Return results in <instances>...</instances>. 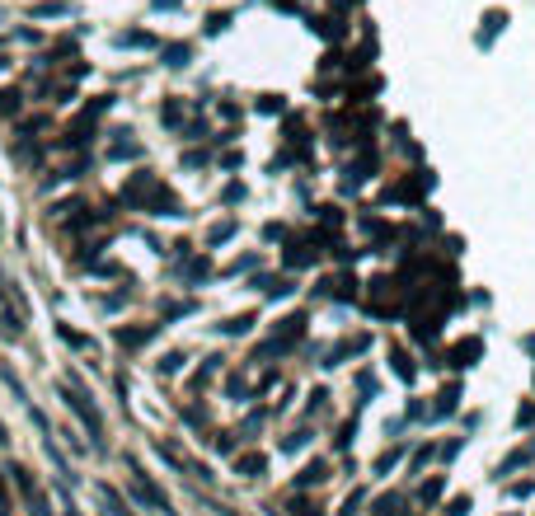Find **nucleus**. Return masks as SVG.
I'll list each match as a JSON object with an SVG mask.
<instances>
[{"mask_svg": "<svg viewBox=\"0 0 535 516\" xmlns=\"http://www.w3.org/2000/svg\"><path fill=\"white\" fill-rule=\"evenodd\" d=\"M437 188V174L427 165H413L409 174H399L394 183L380 188V202L385 207H427V193Z\"/></svg>", "mask_w": 535, "mask_h": 516, "instance_id": "f257e3e1", "label": "nucleus"}, {"mask_svg": "<svg viewBox=\"0 0 535 516\" xmlns=\"http://www.w3.org/2000/svg\"><path fill=\"white\" fill-rule=\"evenodd\" d=\"M57 394H62V404L76 413L85 427H90V441H95V451H104V413H99V404L90 399V390L80 385V375H71L66 385H57Z\"/></svg>", "mask_w": 535, "mask_h": 516, "instance_id": "f03ea898", "label": "nucleus"}, {"mask_svg": "<svg viewBox=\"0 0 535 516\" xmlns=\"http://www.w3.org/2000/svg\"><path fill=\"white\" fill-rule=\"evenodd\" d=\"M324 244H329V235H324V230H291L286 253H282L286 272H305V267H315L319 258H324Z\"/></svg>", "mask_w": 535, "mask_h": 516, "instance_id": "7ed1b4c3", "label": "nucleus"}, {"mask_svg": "<svg viewBox=\"0 0 535 516\" xmlns=\"http://www.w3.org/2000/svg\"><path fill=\"white\" fill-rule=\"evenodd\" d=\"M376 169H380V151H376V146H357V155L338 169V174H343V179H338V193H343V197H352L362 183H371V179H376Z\"/></svg>", "mask_w": 535, "mask_h": 516, "instance_id": "20e7f679", "label": "nucleus"}, {"mask_svg": "<svg viewBox=\"0 0 535 516\" xmlns=\"http://www.w3.org/2000/svg\"><path fill=\"white\" fill-rule=\"evenodd\" d=\"M127 465H132V498L141 502V507H151V512H165V516H174V507H169V498H165V488L151 479V474H141V465L127 455Z\"/></svg>", "mask_w": 535, "mask_h": 516, "instance_id": "39448f33", "label": "nucleus"}, {"mask_svg": "<svg viewBox=\"0 0 535 516\" xmlns=\"http://www.w3.org/2000/svg\"><path fill=\"white\" fill-rule=\"evenodd\" d=\"M333 479V465L324 460V455H315V460H305L300 465V474L291 479V493H310V488H324Z\"/></svg>", "mask_w": 535, "mask_h": 516, "instance_id": "423d86ee", "label": "nucleus"}, {"mask_svg": "<svg viewBox=\"0 0 535 516\" xmlns=\"http://www.w3.org/2000/svg\"><path fill=\"white\" fill-rule=\"evenodd\" d=\"M253 291H263L268 300H286V296H296V277L291 272H253L249 281Z\"/></svg>", "mask_w": 535, "mask_h": 516, "instance_id": "0eeeda50", "label": "nucleus"}, {"mask_svg": "<svg viewBox=\"0 0 535 516\" xmlns=\"http://www.w3.org/2000/svg\"><path fill=\"white\" fill-rule=\"evenodd\" d=\"M479 357H484V338H479V333H470V338H460V343L446 352V366H451V371H474V366H479Z\"/></svg>", "mask_w": 535, "mask_h": 516, "instance_id": "6e6552de", "label": "nucleus"}, {"mask_svg": "<svg viewBox=\"0 0 535 516\" xmlns=\"http://www.w3.org/2000/svg\"><path fill=\"white\" fill-rule=\"evenodd\" d=\"M160 328H165V324H137V328H113V343L123 347V352H137V347L155 343V338H160Z\"/></svg>", "mask_w": 535, "mask_h": 516, "instance_id": "1a4fd4ad", "label": "nucleus"}, {"mask_svg": "<svg viewBox=\"0 0 535 516\" xmlns=\"http://www.w3.org/2000/svg\"><path fill=\"white\" fill-rule=\"evenodd\" d=\"M174 277L183 281V286H202V281L211 277V258H207V253H188L183 263H174Z\"/></svg>", "mask_w": 535, "mask_h": 516, "instance_id": "9d476101", "label": "nucleus"}, {"mask_svg": "<svg viewBox=\"0 0 535 516\" xmlns=\"http://www.w3.org/2000/svg\"><path fill=\"white\" fill-rule=\"evenodd\" d=\"M460 390H465L460 380H446V385L437 390V404L427 408V422H446V418H451V413L460 408Z\"/></svg>", "mask_w": 535, "mask_h": 516, "instance_id": "9b49d317", "label": "nucleus"}, {"mask_svg": "<svg viewBox=\"0 0 535 516\" xmlns=\"http://www.w3.org/2000/svg\"><path fill=\"white\" fill-rule=\"evenodd\" d=\"M390 375L399 380V385H413V380H418V361L409 357V347L390 343Z\"/></svg>", "mask_w": 535, "mask_h": 516, "instance_id": "f8f14e48", "label": "nucleus"}, {"mask_svg": "<svg viewBox=\"0 0 535 516\" xmlns=\"http://www.w3.org/2000/svg\"><path fill=\"white\" fill-rule=\"evenodd\" d=\"M526 465H535V441H531V446H517V451H507L503 460H498V469H493V479L503 484L507 474H517V469H526Z\"/></svg>", "mask_w": 535, "mask_h": 516, "instance_id": "ddd939ff", "label": "nucleus"}, {"mask_svg": "<svg viewBox=\"0 0 535 516\" xmlns=\"http://www.w3.org/2000/svg\"><path fill=\"white\" fill-rule=\"evenodd\" d=\"M221 371H225V357H221V352H211V357H202V366H197V371L188 375V390H193V394H202V390L211 385V380H216Z\"/></svg>", "mask_w": 535, "mask_h": 516, "instance_id": "4468645a", "label": "nucleus"}, {"mask_svg": "<svg viewBox=\"0 0 535 516\" xmlns=\"http://www.w3.org/2000/svg\"><path fill=\"white\" fill-rule=\"evenodd\" d=\"M404 455H409V441H390V446L376 455L371 474H376V479H390V469H399V460H404Z\"/></svg>", "mask_w": 535, "mask_h": 516, "instance_id": "2eb2a0df", "label": "nucleus"}, {"mask_svg": "<svg viewBox=\"0 0 535 516\" xmlns=\"http://www.w3.org/2000/svg\"><path fill=\"white\" fill-rule=\"evenodd\" d=\"M333 305H357L362 300V281H357V272H343V277H333Z\"/></svg>", "mask_w": 535, "mask_h": 516, "instance_id": "dca6fc26", "label": "nucleus"}, {"mask_svg": "<svg viewBox=\"0 0 535 516\" xmlns=\"http://www.w3.org/2000/svg\"><path fill=\"white\" fill-rule=\"evenodd\" d=\"M347 225V211L338 202H324V207H315V230H324V235H338Z\"/></svg>", "mask_w": 535, "mask_h": 516, "instance_id": "f3484780", "label": "nucleus"}, {"mask_svg": "<svg viewBox=\"0 0 535 516\" xmlns=\"http://www.w3.org/2000/svg\"><path fill=\"white\" fill-rule=\"evenodd\" d=\"M253 324H258V314L244 310V314H230V319H221L216 333H221V338H244V333H253Z\"/></svg>", "mask_w": 535, "mask_h": 516, "instance_id": "a211bd4d", "label": "nucleus"}, {"mask_svg": "<svg viewBox=\"0 0 535 516\" xmlns=\"http://www.w3.org/2000/svg\"><path fill=\"white\" fill-rule=\"evenodd\" d=\"M235 474H239V479H263V474H268V455L263 451L235 455Z\"/></svg>", "mask_w": 535, "mask_h": 516, "instance_id": "6ab92c4d", "label": "nucleus"}, {"mask_svg": "<svg viewBox=\"0 0 535 516\" xmlns=\"http://www.w3.org/2000/svg\"><path fill=\"white\" fill-rule=\"evenodd\" d=\"M390 146H394V151H399L404 160H413V165L423 160V146H418V141L409 137V127H404V123H394V137H390Z\"/></svg>", "mask_w": 535, "mask_h": 516, "instance_id": "aec40b11", "label": "nucleus"}, {"mask_svg": "<svg viewBox=\"0 0 535 516\" xmlns=\"http://www.w3.org/2000/svg\"><path fill=\"white\" fill-rule=\"evenodd\" d=\"M310 33H319V38L338 43V38L347 33V24H343V15H324V19H315V15H310Z\"/></svg>", "mask_w": 535, "mask_h": 516, "instance_id": "412c9836", "label": "nucleus"}, {"mask_svg": "<svg viewBox=\"0 0 535 516\" xmlns=\"http://www.w3.org/2000/svg\"><path fill=\"white\" fill-rule=\"evenodd\" d=\"M239 235V221L235 216H225V221H216V225H211V230H207V249H221V244H230V239H235Z\"/></svg>", "mask_w": 535, "mask_h": 516, "instance_id": "4be33fe9", "label": "nucleus"}, {"mask_svg": "<svg viewBox=\"0 0 535 516\" xmlns=\"http://www.w3.org/2000/svg\"><path fill=\"white\" fill-rule=\"evenodd\" d=\"M441 493H446V474H432V479H423V484H418V493H413V498L423 502V507H437Z\"/></svg>", "mask_w": 535, "mask_h": 516, "instance_id": "5701e85b", "label": "nucleus"}, {"mask_svg": "<svg viewBox=\"0 0 535 516\" xmlns=\"http://www.w3.org/2000/svg\"><path fill=\"white\" fill-rule=\"evenodd\" d=\"M437 460V446L432 441H423V446H413V455H409V479H423V469Z\"/></svg>", "mask_w": 535, "mask_h": 516, "instance_id": "b1692460", "label": "nucleus"}, {"mask_svg": "<svg viewBox=\"0 0 535 516\" xmlns=\"http://www.w3.org/2000/svg\"><path fill=\"white\" fill-rule=\"evenodd\" d=\"M498 29H507V15H503V10H488V15H484V29H479V38H474V43H479V47H493Z\"/></svg>", "mask_w": 535, "mask_h": 516, "instance_id": "393cba45", "label": "nucleus"}, {"mask_svg": "<svg viewBox=\"0 0 535 516\" xmlns=\"http://www.w3.org/2000/svg\"><path fill=\"white\" fill-rule=\"evenodd\" d=\"M404 507H409V498H404V493H385V498H376L371 516H409Z\"/></svg>", "mask_w": 535, "mask_h": 516, "instance_id": "a878e982", "label": "nucleus"}, {"mask_svg": "<svg viewBox=\"0 0 535 516\" xmlns=\"http://www.w3.org/2000/svg\"><path fill=\"white\" fill-rule=\"evenodd\" d=\"M225 394H230L235 404H249V399H253V385L244 380V371H230V375H225Z\"/></svg>", "mask_w": 535, "mask_h": 516, "instance_id": "bb28decb", "label": "nucleus"}, {"mask_svg": "<svg viewBox=\"0 0 535 516\" xmlns=\"http://www.w3.org/2000/svg\"><path fill=\"white\" fill-rule=\"evenodd\" d=\"M310 427H296V432H286L282 441H277V455H296V451H305V446H310Z\"/></svg>", "mask_w": 535, "mask_h": 516, "instance_id": "cd10ccee", "label": "nucleus"}, {"mask_svg": "<svg viewBox=\"0 0 535 516\" xmlns=\"http://www.w3.org/2000/svg\"><path fill=\"white\" fill-rule=\"evenodd\" d=\"M99 502L109 507V516H137V512L123 502V493H118V488H109V484H99Z\"/></svg>", "mask_w": 535, "mask_h": 516, "instance_id": "c85d7f7f", "label": "nucleus"}, {"mask_svg": "<svg viewBox=\"0 0 535 516\" xmlns=\"http://www.w3.org/2000/svg\"><path fill=\"white\" fill-rule=\"evenodd\" d=\"M329 399L333 394L324 390V385H315V390L305 394V418H324V413H329Z\"/></svg>", "mask_w": 535, "mask_h": 516, "instance_id": "c756f323", "label": "nucleus"}, {"mask_svg": "<svg viewBox=\"0 0 535 516\" xmlns=\"http://www.w3.org/2000/svg\"><path fill=\"white\" fill-rule=\"evenodd\" d=\"M380 85H385L380 76H366L362 85H347V104H366L371 94H380Z\"/></svg>", "mask_w": 535, "mask_h": 516, "instance_id": "7c9ffc66", "label": "nucleus"}, {"mask_svg": "<svg viewBox=\"0 0 535 516\" xmlns=\"http://www.w3.org/2000/svg\"><path fill=\"white\" fill-rule=\"evenodd\" d=\"M183 366H188V352H183V347H174V352H165V357L155 361V375H179Z\"/></svg>", "mask_w": 535, "mask_h": 516, "instance_id": "2f4dec72", "label": "nucleus"}, {"mask_svg": "<svg viewBox=\"0 0 535 516\" xmlns=\"http://www.w3.org/2000/svg\"><path fill=\"white\" fill-rule=\"evenodd\" d=\"M24 498V507H29V516H52V502L43 488H29V493H19Z\"/></svg>", "mask_w": 535, "mask_h": 516, "instance_id": "473e14b6", "label": "nucleus"}, {"mask_svg": "<svg viewBox=\"0 0 535 516\" xmlns=\"http://www.w3.org/2000/svg\"><path fill=\"white\" fill-rule=\"evenodd\" d=\"M183 314H197V300H165L160 305V319L169 324V319H183Z\"/></svg>", "mask_w": 535, "mask_h": 516, "instance_id": "72a5a7b5", "label": "nucleus"}, {"mask_svg": "<svg viewBox=\"0 0 535 516\" xmlns=\"http://www.w3.org/2000/svg\"><path fill=\"white\" fill-rule=\"evenodd\" d=\"M357 427H362V422H357V413L338 422V437H333V451H347V446L357 441Z\"/></svg>", "mask_w": 535, "mask_h": 516, "instance_id": "f704fd0d", "label": "nucleus"}, {"mask_svg": "<svg viewBox=\"0 0 535 516\" xmlns=\"http://www.w3.org/2000/svg\"><path fill=\"white\" fill-rule=\"evenodd\" d=\"M286 507H291L296 516H324V507H319L315 498H305V493H291V498H286Z\"/></svg>", "mask_w": 535, "mask_h": 516, "instance_id": "c9c22d12", "label": "nucleus"}, {"mask_svg": "<svg viewBox=\"0 0 535 516\" xmlns=\"http://www.w3.org/2000/svg\"><path fill=\"white\" fill-rule=\"evenodd\" d=\"M263 263V253H239L235 263H225V277H239V272H258Z\"/></svg>", "mask_w": 535, "mask_h": 516, "instance_id": "e433bc0d", "label": "nucleus"}, {"mask_svg": "<svg viewBox=\"0 0 535 516\" xmlns=\"http://www.w3.org/2000/svg\"><path fill=\"white\" fill-rule=\"evenodd\" d=\"M0 380L10 385V394H15V399H29V390H24V380H19V371L10 366V361H0Z\"/></svg>", "mask_w": 535, "mask_h": 516, "instance_id": "4c0bfd02", "label": "nucleus"}, {"mask_svg": "<svg viewBox=\"0 0 535 516\" xmlns=\"http://www.w3.org/2000/svg\"><path fill=\"white\" fill-rule=\"evenodd\" d=\"M291 239V225L286 221H268L263 225V244H286Z\"/></svg>", "mask_w": 535, "mask_h": 516, "instance_id": "58836bf2", "label": "nucleus"}, {"mask_svg": "<svg viewBox=\"0 0 535 516\" xmlns=\"http://www.w3.org/2000/svg\"><path fill=\"white\" fill-rule=\"evenodd\" d=\"M362 507H366V488H352L343 498V507H338V516H362Z\"/></svg>", "mask_w": 535, "mask_h": 516, "instance_id": "ea45409f", "label": "nucleus"}, {"mask_svg": "<svg viewBox=\"0 0 535 516\" xmlns=\"http://www.w3.org/2000/svg\"><path fill=\"white\" fill-rule=\"evenodd\" d=\"M183 113H188V109H183L179 99H169V104L160 109V123H165V127H183Z\"/></svg>", "mask_w": 535, "mask_h": 516, "instance_id": "a19ab883", "label": "nucleus"}, {"mask_svg": "<svg viewBox=\"0 0 535 516\" xmlns=\"http://www.w3.org/2000/svg\"><path fill=\"white\" fill-rule=\"evenodd\" d=\"M357 390H362L357 404H371V399H376V371H357Z\"/></svg>", "mask_w": 535, "mask_h": 516, "instance_id": "79ce46f5", "label": "nucleus"}, {"mask_svg": "<svg viewBox=\"0 0 535 516\" xmlns=\"http://www.w3.org/2000/svg\"><path fill=\"white\" fill-rule=\"evenodd\" d=\"M474 512V498L470 493H456V498L446 502V516H470Z\"/></svg>", "mask_w": 535, "mask_h": 516, "instance_id": "37998d69", "label": "nucleus"}, {"mask_svg": "<svg viewBox=\"0 0 535 516\" xmlns=\"http://www.w3.org/2000/svg\"><path fill=\"white\" fill-rule=\"evenodd\" d=\"M235 446H239L235 432H216V437H211V451H221V455H235Z\"/></svg>", "mask_w": 535, "mask_h": 516, "instance_id": "c03bdc74", "label": "nucleus"}, {"mask_svg": "<svg viewBox=\"0 0 535 516\" xmlns=\"http://www.w3.org/2000/svg\"><path fill=\"white\" fill-rule=\"evenodd\" d=\"M531 427H535V399H526L517 408V432H531Z\"/></svg>", "mask_w": 535, "mask_h": 516, "instance_id": "a18cd8bd", "label": "nucleus"}, {"mask_svg": "<svg viewBox=\"0 0 535 516\" xmlns=\"http://www.w3.org/2000/svg\"><path fill=\"white\" fill-rule=\"evenodd\" d=\"M404 422H427V404L418 394H409V408H404Z\"/></svg>", "mask_w": 535, "mask_h": 516, "instance_id": "49530a36", "label": "nucleus"}, {"mask_svg": "<svg viewBox=\"0 0 535 516\" xmlns=\"http://www.w3.org/2000/svg\"><path fill=\"white\" fill-rule=\"evenodd\" d=\"M57 333H62V343H66V347H76V352H85V347H90V338H85V333H76V328H66V324L57 328Z\"/></svg>", "mask_w": 535, "mask_h": 516, "instance_id": "de8ad7c7", "label": "nucleus"}, {"mask_svg": "<svg viewBox=\"0 0 535 516\" xmlns=\"http://www.w3.org/2000/svg\"><path fill=\"white\" fill-rule=\"evenodd\" d=\"M460 446H465V437H451V441H441V446H437V460H446V465H451V460L460 455Z\"/></svg>", "mask_w": 535, "mask_h": 516, "instance_id": "09e8293b", "label": "nucleus"}, {"mask_svg": "<svg viewBox=\"0 0 535 516\" xmlns=\"http://www.w3.org/2000/svg\"><path fill=\"white\" fill-rule=\"evenodd\" d=\"M441 253H446V258H460V253H465V239H460V235H441Z\"/></svg>", "mask_w": 535, "mask_h": 516, "instance_id": "8fccbe9b", "label": "nucleus"}, {"mask_svg": "<svg viewBox=\"0 0 535 516\" xmlns=\"http://www.w3.org/2000/svg\"><path fill=\"white\" fill-rule=\"evenodd\" d=\"M282 109H286L282 94H258V113H282Z\"/></svg>", "mask_w": 535, "mask_h": 516, "instance_id": "3c124183", "label": "nucleus"}, {"mask_svg": "<svg viewBox=\"0 0 535 516\" xmlns=\"http://www.w3.org/2000/svg\"><path fill=\"white\" fill-rule=\"evenodd\" d=\"M221 202L239 207V202H244V183H225V188H221Z\"/></svg>", "mask_w": 535, "mask_h": 516, "instance_id": "603ef678", "label": "nucleus"}, {"mask_svg": "<svg viewBox=\"0 0 535 516\" xmlns=\"http://www.w3.org/2000/svg\"><path fill=\"white\" fill-rule=\"evenodd\" d=\"M165 57H169V66H188V57H193V47H188V43H174L169 52H165Z\"/></svg>", "mask_w": 535, "mask_h": 516, "instance_id": "864d4df0", "label": "nucleus"}, {"mask_svg": "<svg viewBox=\"0 0 535 516\" xmlns=\"http://www.w3.org/2000/svg\"><path fill=\"white\" fill-rule=\"evenodd\" d=\"M535 493V474L531 479H517V484H507V498H531Z\"/></svg>", "mask_w": 535, "mask_h": 516, "instance_id": "5fc2aeb1", "label": "nucleus"}, {"mask_svg": "<svg viewBox=\"0 0 535 516\" xmlns=\"http://www.w3.org/2000/svg\"><path fill=\"white\" fill-rule=\"evenodd\" d=\"M10 113H19V94L15 90H0V118H10Z\"/></svg>", "mask_w": 535, "mask_h": 516, "instance_id": "6e6d98bb", "label": "nucleus"}, {"mask_svg": "<svg viewBox=\"0 0 535 516\" xmlns=\"http://www.w3.org/2000/svg\"><path fill=\"white\" fill-rule=\"evenodd\" d=\"M183 422H188V427H207V408L188 404V408H183Z\"/></svg>", "mask_w": 535, "mask_h": 516, "instance_id": "4d7b16f0", "label": "nucleus"}, {"mask_svg": "<svg viewBox=\"0 0 535 516\" xmlns=\"http://www.w3.org/2000/svg\"><path fill=\"white\" fill-rule=\"evenodd\" d=\"M207 151H188V155H183V169H207Z\"/></svg>", "mask_w": 535, "mask_h": 516, "instance_id": "13d9d810", "label": "nucleus"}, {"mask_svg": "<svg viewBox=\"0 0 535 516\" xmlns=\"http://www.w3.org/2000/svg\"><path fill=\"white\" fill-rule=\"evenodd\" d=\"M239 165H244V151H225L221 155V169H239Z\"/></svg>", "mask_w": 535, "mask_h": 516, "instance_id": "bf43d9fd", "label": "nucleus"}, {"mask_svg": "<svg viewBox=\"0 0 535 516\" xmlns=\"http://www.w3.org/2000/svg\"><path fill=\"white\" fill-rule=\"evenodd\" d=\"M225 24H230V15H211V19H207V33H221Z\"/></svg>", "mask_w": 535, "mask_h": 516, "instance_id": "052dcab7", "label": "nucleus"}, {"mask_svg": "<svg viewBox=\"0 0 535 516\" xmlns=\"http://www.w3.org/2000/svg\"><path fill=\"white\" fill-rule=\"evenodd\" d=\"M0 516H15V502H10V493H5V484H0Z\"/></svg>", "mask_w": 535, "mask_h": 516, "instance_id": "680f3d73", "label": "nucleus"}, {"mask_svg": "<svg viewBox=\"0 0 535 516\" xmlns=\"http://www.w3.org/2000/svg\"><path fill=\"white\" fill-rule=\"evenodd\" d=\"M221 118H230V123H239V104H230V99H225V104H221Z\"/></svg>", "mask_w": 535, "mask_h": 516, "instance_id": "e2e57ef3", "label": "nucleus"}, {"mask_svg": "<svg viewBox=\"0 0 535 516\" xmlns=\"http://www.w3.org/2000/svg\"><path fill=\"white\" fill-rule=\"evenodd\" d=\"M404 432V418H385V437H399Z\"/></svg>", "mask_w": 535, "mask_h": 516, "instance_id": "0e129e2a", "label": "nucleus"}, {"mask_svg": "<svg viewBox=\"0 0 535 516\" xmlns=\"http://www.w3.org/2000/svg\"><path fill=\"white\" fill-rule=\"evenodd\" d=\"M521 347H526V352L535 357V333H526V338H521Z\"/></svg>", "mask_w": 535, "mask_h": 516, "instance_id": "69168bd1", "label": "nucleus"}, {"mask_svg": "<svg viewBox=\"0 0 535 516\" xmlns=\"http://www.w3.org/2000/svg\"><path fill=\"white\" fill-rule=\"evenodd\" d=\"M268 5H277V10H296V0H268Z\"/></svg>", "mask_w": 535, "mask_h": 516, "instance_id": "338daca9", "label": "nucleus"}, {"mask_svg": "<svg viewBox=\"0 0 535 516\" xmlns=\"http://www.w3.org/2000/svg\"><path fill=\"white\" fill-rule=\"evenodd\" d=\"M503 516H517V512H503Z\"/></svg>", "mask_w": 535, "mask_h": 516, "instance_id": "774afa93", "label": "nucleus"}]
</instances>
